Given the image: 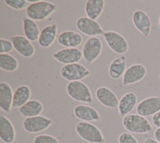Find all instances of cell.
<instances>
[{"mask_svg": "<svg viewBox=\"0 0 160 143\" xmlns=\"http://www.w3.org/2000/svg\"><path fill=\"white\" fill-rule=\"evenodd\" d=\"M76 28L80 32L90 37L102 35L105 31L96 20H93L87 16H81L76 20Z\"/></svg>", "mask_w": 160, "mask_h": 143, "instance_id": "9c48e42d", "label": "cell"}, {"mask_svg": "<svg viewBox=\"0 0 160 143\" xmlns=\"http://www.w3.org/2000/svg\"><path fill=\"white\" fill-rule=\"evenodd\" d=\"M102 51V43L98 37H90L82 47V58L88 64H92L100 56Z\"/></svg>", "mask_w": 160, "mask_h": 143, "instance_id": "52a82bcc", "label": "cell"}, {"mask_svg": "<svg viewBox=\"0 0 160 143\" xmlns=\"http://www.w3.org/2000/svg\"><path fill=\"white\" fill-rule=\"evenodd\" d=\"M104 8V0H87L84 6V11L87 17L97 21L103 12Z\"/></svg>", "mask_w": 160, "mask_h": 143, "instance_id": "603a6c76", "label": "cell"}, {"mask_svg": "<svg viewBox=\"0 0 160 143\" xmlns=\"http://www.w3.org/2000/svg\"><path fill=\"white\" fill-rule=\"evenodd\" d=\"M16 138L15 126L4 114H0V139L2 142L13 143Z\"/></svg>", "mask_w": 160, "mask_h": 143, "instance_id": "d6986e66", "label": "cell"}, {"mask_svg": "<svg viewBox=\"0 0 160 143\" xmlns=\"http://www.w3.org/2000/svg\"><path fill=\"white\" fill-rule=\"evenodd\" d=\"M143 143H159V142H158L155 138L148 137V138H146L145 139H144Z\"/></svg>", "mask_w": 160, "mask_h": 143, "instance_id": "836d02e7", "label": "cell"}, {"mask_svg": "<svg viewBox=\"0 0 160 143\" xmlns=\"http://www.w3.org/2000/svg\"><path fill=\"white\" fill-rule=\"evenodd\" d=\"M58 25L52 24L42 28L38 37V45L42 48H51L58 38Z\"/></svg>", "mask_w": 160, "mask_h": 143, "instance_id": "2e32d148", "label": "cell"}, {"mask_svg": "<svg viewBox=\"0 0 160 143\" xmlns=\"http://www.w3.org/2000/svg\"><path fill=\"white\" fill-rule=\"evenodd\" d=\"M73 114L77 119L85 122L99 121L101 120V116L98 112V110L90 105H76L73 109Z\"/></svg>", "mask_w": 160, "mask_h": 143, "instance_id": "e0dca14e", "label": "cell"}, {"mask_svg": "<svg viewBox=\"0 0 160 143\" xmlns=\"http://www.w3.org/2000/svg\"><path fill=\"white\" fill-rule=\"evenodd\" d=\"M147 75V68L143 64H135L128 67L122 79L123 86L136 84L145 78Z\"/></svg>", "mask_w": 160, "mask_h": 143, "instance_id": "7c38bea8", "label": "cell"}, {"mask_svg": "<svg viewBox=\"0 0 160 143\" xmlns=\"http://www.w3.org/2000/svg\"><path fill=\"white\" fill-rule=\"evenodd\" d=\"M53 121L44 116H37L25 118L22 121V128L30 134H38L49 129L52 125Z\"/></svg>", "mask_w": 160, "mask_h": 143, "instance_id": "ba28073f", "label": "cell"}, {"mask_svg": "<svg viewBox=\"0 0 160 143\" xmlns=\"http://www.w3.org/2000/svg\"><path fill=\"white\" fill-rule=\"evenodd\" d=\"M31 96V90L28 85L22 84L16 88L14 91V98H13V108L22 107L27 102L30 101Z\"/></svg>", "mask_w": 160, "mask_h": 143, "instance_id": "484cf974", "label": "cell"}, {"mask_svg": "<svg viewBox=\"0 0 160 143\" xmlns=\"http://www.w3.org/2000/svg\"><path fill=\"white\" fill-rule=\"evenodd\" d=\"M154 137H155V139L160 143V128H157L155 130L154 133Z\"/></svg>", "mask_w": 160, "mask_h": 143, "instance_id": "d6a6232c", "label": "cell"}, {"mask_svg": "<svg viewBox=\"0 0 160 143\" xmlns=\"http://www.w3.org/2000/svg\"><path fill=\"white\" fill-rule=\"evenodd\" d=\"M18 61L16 57L11 54H0V68L8 72L16 71L18 68Z\"/></svg>", "mask_w": 160, "mask_h": 143, "instance_id": "4316f807", "label": "cell"}, {"mask_svg": "<svg viewBox=\"0 0 160 143\" xmlns=\"http://www.w3.org/2000/svg\"><path fill=\"white\" fill-rule=\"evenodd\" d=\"M118 143H138V140L133 134L129 132H124L120 134L118 138Z\"/></svg>", "mask_w": 160, "mask_h": 143, "instance_id": "4dcf8cb0", "label": "cell"}, {"mask_svg": "<svg viewBox=\"0 0 160 143\" xmlns=\"http://www.w3.org/2000/svg\"><path fill=\"white\" fill-rule=\"evenodd\" d=\"M44 106L38 100H30L22 107L18 109V114L25 118L40 116L43 112Z\"/></svg>", "mask_w": 160, "mask_h": 143, "instance_id": "7402d4cb", "label": "cell"}, {"mask_svg": "<svg viewBox=\"0 0 160 143\" xmlns=\"http://www.w3.org/2000/svg\"><path fill=\"white\" fill-rule=\"evenodd\" d=\"M66 90L68 95L74 101L87 104H92L94 102V98L91 89L82 81L68 82Z\"/></svg>", "mask_w": 160, "mask_h": 143, "instance_id": "277c9868", "label": "cell"}, {"mask_svg": "<svg viewBox=\"0 0 160 143\" xmlns=\"http://www.w3.org/2000/svg\"><path fill=\"white\" fill-rule=\"evenodd\" d=\"M138 102V97L133 92L127 93L124 94L118 101V111L121 116H125L130 114L134 109L136 108Z\"/></svg>", "mask_w": 160, "mask_h": 143, "instance_id": "44dd1931", "label": "cell"}, {"mask_svg": "<svg viewBox=\"0 0 160 143\" xmlns=\"http://www.w3.org/2000/svg\"><path fill=\"white\" fill-rule=\"evenodd\" d=\"M5 4L10 8L16 11H22L27 9L29 6V2L26 0H4Z\"/></svg>", "mask_w": 160, "mask_h": 143, "instance_id": "83f0119b", "label": "cell"}, {"mask_svg": "<svg viewBox=\"0 0 160 143\" xmlns=\"http://www.w3.org/2000/svg\"><path fill=\"white\" fill-rule=\"evenodd\" d=\"M0 45H1L0 54H9L14 49V45L11 40L1 38L0 39Z\"/></svg>", "mask_w": 160, "mask_h": 143, "instance_id": "f546056e", "label": "cell"}, {"mask_svg": "<svg viewBox=\"0 0 160 143\" xmlns=\"http://www.w3.org/2000/svg\"><path fill=\"white\" fill-rule=\"evenodd\" d=\"M33 143H60L54 136L49 134H38L34 138Z\"/></svg>", "mask_w": 160, "mask_h": 143, "instance_id": "f1b7e54d", "label": "cell"}, {"mask_svg": "<svg viewBox=\"0 0 160 143\" xmlns=\"http://www.w3.org/2000/svg\"><path fill=\"white\" fill-rule=\"evenodd\" d=\"M151 122L154 126L156 128H160V111L153 116L151 118Z\"/></svg>", "mask_w": 160, "mask_h": 143, "instance_id": "1f68e13d", "label": "cell"}, {"mask_svg": "<svg viewBox=\"0 0 160 143\" xmlns=\"http://www.w3.org/2000/svg\"><path fill=\"white\" fill-rule=\"evenodd\" d=\"M95 97L97 101L106 108H118L119 100L118 99L115 93L108 87H98L95 91Z\"/></svg>", "mask_w": 160, "mask_h": 143, "instance_id": "9a60e30c", "label": "cell"}, {"mask_svg": "<svg viewBox=\"0 0 160 143\" xmlns=\"http://www.w3.org/2000/svg\"><path fill=\"white\" fill-rule=\"evenodd\" d=\"M14 92L8 83L0 82V109L5 113H10L13 108Z\"/></svg>", "mask_w": 160, "mask_h": 143, "instance_id": "ffe728a7", "label": "cell"}, {"mask_svg": "<svg viewBox=\"0 0 160 143\" xmlns=\"http://www.w3.org/2000/svg\"><path fill=\"white\" fill-rule=\"evenodd\" d=\"M57 10V5L54 3L38 0L30 3L26 9L27 17L34 21H43L49 18Z\"/></svg>", "mask_w": 160, "mask_h": 143, "instance_id": "6da1fadb", "label": "cell"}, {"mask_svg": "<svg viewBox=\"0 0 160 143\" xmlns=\"http://www.w3.org/2000/svg\"><path fill=\"white\" fill-rule=\"evenodd\" d=\"M11 40L14 45V49L20 56L25 58H31L35 54V48L32 43L24 35H14L11 37Z\"/></svg>", "mask_w": 160, "mask_h": 143, "instance_id": "5bb4252c", "label": "cell"}, {"mask_svg": "<svg viewBox=\"0 0 160 143\" xmlns=\"http://www.w3.org/2000/svg\"><path fill=\"white\" fill-rule=\"evenodd\" d=\"M52 57L57 62L67 65L79 63L82 59V52L78 48H62L54 52Z\"/></svg>", "mask_w": 160, "mask_h": 143, "instance_id": "8fae6325", "label": "cell"}, {"mask_svg": "<svg viewBox=\"0 0 160 143\" xmlns=\"http://www.w3.org/2000/svg\"><path fill=\"white\" fill-rule=\"evenodd\" d=\"M110 49L118 55L123 56L129 50V44L125 37L115 31H107L102 35Z\"/></svg>", "mask_w": 160, "mask_h": 143, "instance_id": "8992f818", "label": "cell"}, {"mask_svg": "<svg viewBox=\"0 0 160 143\" xmlns=\"http://www.w3.org/2000/svg\"><path fill=\"white\" fill-rule=\"evenodd\" d=\"M122 125L126 130L136 134H145L152 131V125L148 119L138 114L125 116L122 120Z\"/></svg>", "mask_w": 160, "mask_h": 143, "instance_id": "7a4b0ae2", "label": "cell"}, {"mask_svg": "<svg viewBox=\"0 0 160 143\" xmlns=\"http://www.w3.org/2000/svg\"><path fill=\"white\" fill-rule=\"evenodd\" d=\"M75 132L81 139L88 143H105L106 141L102 131L91 122H78L75 125Z\"/></svg>", "mask_w": 160, "mask_h": 143, "instance_id": "3957f363", "label": "cell"}, {"mask_svg": "<svg viewBox=\"0 0 160 143\" xmlns=\"http://www.w3.org/2000/svg\"><path fill=\"white\" fill-rule=\"evenodd\" d=\"M57 42L65 48H78L82 43V36L74 31H64L58 34Z\"/></svg>", "mask_w": 160, "mask_h": 143, "instance_id": "ac0fdd59", "label": "cell"}, {"mask_svg": "<svg viewBox=\"0 0 160 143\" xmlns=\"http://www.w3.org/2000/svg\"><path fill=\"white\" fill-rule=\"evenodd\" d=\"M91 75V72L87 67L80 63L63 65L60 69V76L68 82L78 81Z\"/></svg>", "mask_w": 160, "mask_h": 143, "instance_id": "5b68a950", "label": "cell"}, {"mask_svg": "<svg viewBox=\"0 0 160 143\" xmlns=\"http://www.w3.org/2000/svg\"><path fill=\"white\" fill-rule=\"evenodd\" d=\"M127 70V58L125 56H120L113 60L109 65V76L111 79L118 80L123 77Z\"/></svg>", "mask_w": 160, "mask_h": 143, "instance_id": "cb8c5ba5", "label": "cell"}, {"mask_svg": "<svg viewBox=\"0 0 160 143\" xmlns=\"http://www.w3.org/2000/svg\"><path fill=\"white\" fill-rule=\"evenodd\" d=\"M22 30H23L24 36L29 40L31 43L38 41L40 32L38 24L36 22L31 19L28 17L22 18Z\"/></svg>", "mask_w": 160, "mask_h": 143, "instance_id": "d4e9b609", "label": "cell"}, {"mask_svg": "<svg viewBox=\"0 0 160 143\" xmlns=\"http://www.w3.org/2000/svg\"><path fill=\"white\" fill-rule=\"evenodd\" d=\"M132 22L135 28L143 36H149L151 31V20L145 11L138 9L133 13Z\"/></svg>", "mask_w": 160, "mask_h": 143, "instance_id": "4fadbf2b", "label": "cell"}, {"mask_svg": "<svg viewBox=\"0 0 160 143\" xmlns=\"http://www.w3.org/2000/svg\"><path fill=\"white\" fill-rule=\"evenodd\" d=\"M135 109L138 115L142 116L144 118L151 116L153 117L160 111V96L144 98L138 103Z\"/></svg>", "mask_w": 160, "mask_h": 143, "instance_id": "30bf717a", "label": "cell"}, {"mask_svg": "<svg viewBox=\"0 0 160 143\" xmlns=\"http://www.w3.org/2000/svg\"><path fill=\"white\" fill-rule=\"evenodd\" d=\"M158 27L160 28V16L158 18Z\"/></svg>", "mask_w": 160, "mask_h": 143, "instance_id": "e575fe53", "label": "cell"}]
</instances>
